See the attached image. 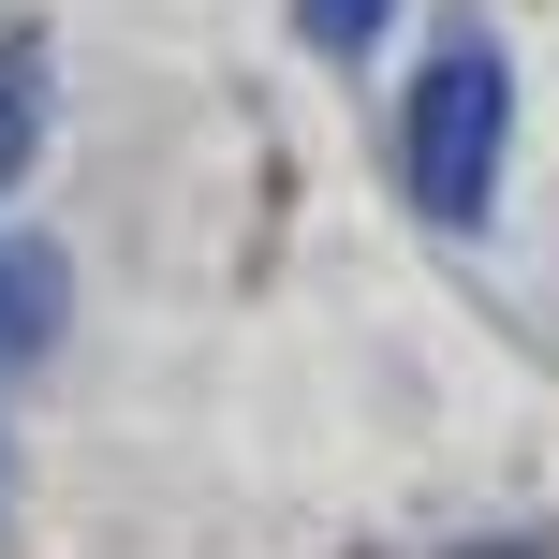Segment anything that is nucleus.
I'll list each match as a JSON object with an SVG mask.
<instances>
[{"label": "nucleus", "instance_id": "1", "mask_svg": "<svg viewBox=\"0 0 559 559\" xmlns=\"http://www.w3.org/2000/svg\"><path fill=\"white\" fill-rule=\"evenodd\" d=\"M501 118H515L501 45H442L413 74V206L427 222H486L501 206Z\"/></svg>", "mask_w": 559, "mask_h": 559}, {"label": "nucleus", "instance_id": "3", "mask_svg": "<svg viewBox=\"0 0 559 559\" xmlns=\"http://www.w3.org/2000/svg\"><path fill=\"white\" fill-rule=\"evenodd\" d=\"M45 147V45H0V177H29Z\"/></svg>", "mask_w": 559, "mask_h": 559}, {"label": "nucleus", "instance_id": "2", "mask_svg": "<svg viewBox=\"0 0 559 559\" xmlns=\"http://www.w3.org/2000/svg\"><path fill=\"white\" fill-rule=\"evenodd\" d=\"M59 324H74V265L45 236H0V368H29Z\"/></svg>", "mask_w": 559, "mask_h": 559}, {"label": "nucleus", "instance_id": "4", "mask_svg": "<svg viewBox=\"0 0 559 559\" xmlns=\"http://www.w3.org/2000/svg\"><path fill=\"white\" fill-rule=\"evenodd\" d=\"M383 15H397V0H295V29H309V45H324V59L383 45Z\"/></svg>", "mask_w": 559, "mask_h": 559}]
</instances>
